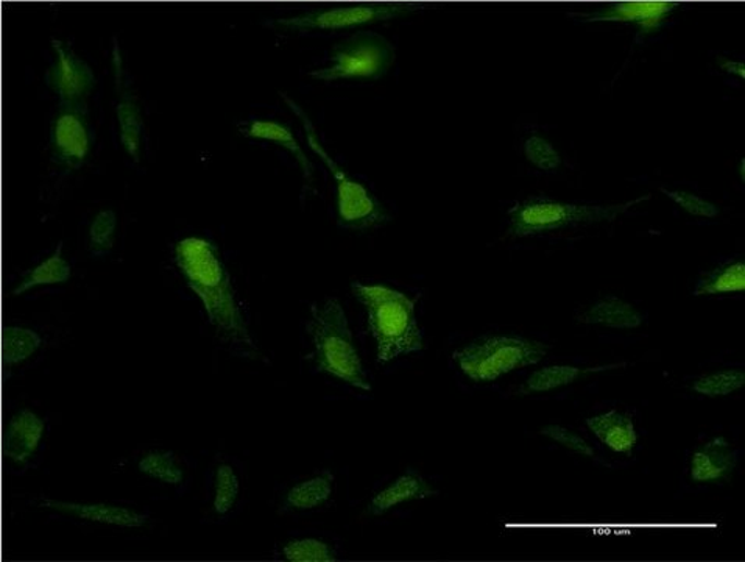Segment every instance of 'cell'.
<instances>
[{
	"instance_id": "6da1fadb",
	"label": "cell",
	"mask_w": 745,
	"mask_h": 562,
	"mask_svg": "<svg viewBox=\"0 0 745 562\" xmlns=\"http://www.w3.org/2000/svg\"><path fill=\"white\" fill-rule=\"evenodd\" d=\"M173 259L189 288L202 300L211 325L228 339L252 344L219 249L208 239H181Z\"/></svg>"
},
{
	"instance_id": "7a4b0ae2",
	"label": "cell",
	"mask_w": 745,
	"mask_h": 562,
	"mask_svg": "<svg viewBox=\"0 0 745 562\" xmlns=\"http://www.w3.org/2000/svg\"><path fill=\"white\" fill-rule=\"evenodd\" d=\"M352 294L365 307L370 333L376 340L377 361L390 362L423 350V332L416 304L406 294L383 285L352 283Z\"/></svg>"
},
{
	"instance_id": "3957f363",
	"label": "cell",
	"mask_w": 745,
	"mask_h": 562,
	"mask_svg": "<svg viewBox=\"0 0 745 562\" xmlns=\"http://www.w3.org/2000/svg\"><path fill=\"white\" fill-rule=\"evenodd\" d=\"M309 333L314 350L311 354L315 371L328 373L358 390L372 391L369 375L352 339L347 314L339 300L328 297L311 307Z\"/></svg>"
},
{
	"instance_id": "277c9868",
	"label": "cell",
	"mask_w": 745,
	"mask_h": 562,
	"mask_svg": "<svg viewBox=\"0 0 745 562\" xmlns=\"http://www.w3.org/2000/svg\"><path fill=\"white\" fill-rule=\"evenodd\" d=\"M646 199H649V195H642L623 205H601L529 198L508 210V231L519 238L538 237L569 227L614 220L621 213L627 212Z\"/></svg>"
},
{
	"instance_id": "5b68a950",
	"label": "cell",
	"mask_w": 745,
	"mask_h": 562,
	"mask_svg": "<svg viewBox=\"0 0 745 562\" xmlns=\"http://www.w3.org/2000/svg\"><path fill=\"white\" fill-rule=\"evenodd\" d=\"M548 347L519 336L489 335L472 340L454 354L460 371L472 382H494L507 373L537 364L546 357Z\"/></svg>"
},
{
	"instance_id": "8992f818",
	"label": "cell",
	"mask_w": 745,
	"mask_h": 562,
	"mask_svg": "<svg viewBox=\"0 0 745 562\" xmlns=\"http://www.w3.org/2000/svg\"><path fill=\"white\" fill-rule=\"evenodd\" d=\"M395 61V47L374 32H358L334 47L325 67L312 71L319 82L352 79H380Z\"/></svg>"
},
{
	"instance_id": "52a82bcc",
	"label": "cell",
	"mask_w": 745,
	"mask_h": 562,
	"mask_svg": "<svg viewBox=\"0 0 745 562\" xmlns=\"http://www.w3.org/2000/svg\"><path fill=\"white\" fill-rule=\"evenodd\" d=\"M285 100L297 112V116H300L304 130H307L309 146L322 158L337 183V205H339L337 208H339L340 225L351 228V230H365V228L377 227V225L387 223V213L372 192L359 181L350 179L348 174L323 148L317 135H315L311 119L289 97L285 96Z\"/></svg>"
},
{
	"instance_id": "ba28073f",
	"label": "cell",
	"mask_w": 745,
	"mask_h": 562,
	"mask_svg": "<svg viewBox=\"0 0 745 562\" xmlns=\"http://www.w3.org/2000/svg\"><path fill=\"white\" fill-rule=\"evenodd\" d=\"M416 10L417 5H406V3H362V5L309 10L300 16L278 21V24L286 31L292 32L341 31V28L356 27V25L390 21Z\"/></svg>"
},
{
	"instance_id": "9c48e42d",
	"label": "cell",
	"mask_w": 745,
	"mask_h": 562,
	"mask_svg": "<svg viewBox=\"0 0 745 562\" xmlns=\"http://www.w3.org/2000/svg\"><path fill=\"white\" fill-rule=\"evenodd\" d=\"M49 423L32 409L24 408L7 420L3 433V455L14 469L25 470L38 466L45 450Z\"/></svg>"
},
{
	"instance_id": "30bf717a",
	"label": "cell",
	"mask_w": 745,
	"mask_h": 562,
	"mask_svg": "<svg viewBox=\"0 0 745 562\" xmlns=\"http://www.w3.org/2000/svg\"><path fill=\"white\" fill-rule=\"evenodd\" d=\"M52 49L56 63L49 72L50 86L56 91L61 107L80 111L96 83L93 69L61 39H52Z\"/></svg>"
},
{
	"instance_id": "8fae6325",
	"label": "cell",
	"mask_w": 745,
	"mask_h": 562,
	"mask_svg": "<svg viewBox=\"0 0 745 562\" xmlns=\"http://www.w3.org/2000/svg\"><path fill=\"white\" fill-rule=\"evenodd\" d=\"M677 10L672 2H617L599 7L590 13H573V20L581 23H632L641 28L642 34H650L666 23L669 14Z\"/></svg>"
},
{
	"instance_id": "7c38bea8",
	"label": "cell",
	"mask_w": 745,
	"mask_h": 562,
	"mask_svg": "<svg viewBox=\"0 0 745 562\" xmlns=\"http://www.w3.org/2000/svg\"><path fill=\"white\" fill-rule=\"evenodd\" d=\"M39 506L60 511L80 521L108 525L116 528H141L147 524L148 516L136 507L111 505V503H71L58 500H43Z\"/></svg>"
},
{
	"instance_id": "4fadbf2b",
	"label": "cell",
	"mask_w": 745,
	"mask_h": 562,
	"mask_svg": "<svg viewBox=\"0 0 745 562\" xmlns=\"http://www.w3.org/2000/svg\"><path fill=\"white\" fill-rule=\"evenodd\" d=\"M89 146L88 127L83 121L82 112L63 108L52 129V147L58 162L77 169L88 157Z\"/></svg>"
},
{
	"instance_id": "5bb4252c",
	"label": "cell",
	"mask_w": 745,
	"mask_h": 562,
	"mask_svg": "<svg viewBox=\"0 0 745 562\" xmlns=\"http://www.w3.org/2000/svg\"><path fill=\"white\" fill-rule=\"evenodd\" d=\"M743 452L730 447L722 438L712 439L697 450L690 462V477L699 483H714L736 469Z\"/></svg>"
},
{
	"instance_id": "9a60e30c",
	"label": "cell",
	"mask_w": 745,
	"mask_h": 562,
	"mask_svg": "<svg viewBox=\"0 0 745 562\" xmlns=\"http://www.w3.org/2000/svg\"><path fill=\"white\" fill-rule=\"evenodd\" d=\"M587 426L592 434L613 452L628 456L634 452L638 434H636L635 423L630 416L613 409V411L590 417L587 419Z\"/></svg>"
},
{
	"instance_id": "2e32d148",
	"label": "cell",
	"mask_w": 745,
	"mask_h": 562,
	"mask_svg": "<svg viewBox=\"0 0 745 562\" xmlns=\"http://www.w3.org/2000/svg\"><path fill=\"white\" fill-rule=\"evenodd\" d=\"M336 489V475L331 470H322L300 481L289 489L286 494V513H308V511L319 510L329 502Z\"/></svg>"
},
{
	"instance_id": "e0dca14e",
	"label": "cell",
	"mask_w": 745,
	"mask_h": 562,
	"mask_svg": "<svg viewBox=\"0 0 745 562\" xmlns=\"http://www.w3.org/2000/svg\"><path fill=\"white\" fill-rule=\"evenodd\" d=\"M431 495H434V491L429 488L426 480L421 475L406 473L373 497L369 505V513L373 516H381V514L387 513L396 506L405 505V503L413 502V500L428 499Z\"/></svg>"
},
{
	"instance_id": "ac0fdd59",
	"label": "cell",
	"mask_w": 745,
	"mask_h": 562,
	"mask_svg": "<svg viewBox=\"0 0 745 562\" xmlns=\"http://www.w3.org/2000/svg\"><path fill=\"white\" fill-rule=\"evenodd\" d=\"M241 135L253 137V140L272 141V143L279 144V146L287 148L290 154L296 157L298 165L303 169L304 177L311 179L312 163L307 157L303 148L290 132L289 127L281 124V122L267 121V119H247V121L239 122L238 125Z\"/></svg>"
},
{
	"instance_id": "d6986e66",
	"label": "cell",
	"mask_w": 745,
	"mask_h": 562,
	"mask_svg": "<svg viewBox=\"0 0 745 562\" xmlns=\"http://www.w3.org/2000/svg\"><path fill=\"white\" fill-rule=\"evenodd\" d=\"M585 324L610 326L616 330L636 328L642 324L645 318L635 310L630 303L617 299V297H606L592 304L590 310L579 315Z\"/></svg>"
},
{
	"instance_id": "ffe728a7",
	"label": "cell",
	"mask_w": 745,
	"mask_h": 562,
	"mask_svg": "<svg viewBox=\"0 0 745 562\" xmlns=\"http://www.w3.org/2000/svg\"><path fill=\"white\" fill-rule=\"evenodd\" d=\"M119 127H121L122 146L133 159H140L143 147L144 121L136 97L130 91L123 89L116 105Z\"/></svg>"
},
{
	"instance_id": "44dd1931",
	"label": "cell",
	"mask_w": 745,
	"mask_h": 562,
	"mask_svg": "<svg viewBox=\"0 0 745 562\" xmlns=\"http://www.w3.org/2000/svg\"><path fill=\"white\" fill-rule=\"evenodd\" d=\"M137 470L159 483L180 489L187 481L183 466L170 450H151L137 462Z\"/></svg>"
},
{
	"instance_id": "7402d4cb",
	"label": "cell",
	"mask_w": 745,
	"mask_h": 562,
	"mask_svg": "<svg viewBox=\"0 0 745 562\" xmlns=\"http://www.w3.org/2000/svg\"><path fill=\"white\" fill-rule=\"evenodd\" d=\"M745 264L743 260L722 264L718 270L701 275L694 296H718V294L744 292Z\"/></svg>"
},
{
	"instance_id": "603a6c76",
	"label": "cell",
	"mask_w": 745,
	"mask_h": 562,
	"mask_svg": "<svg viewBox=\"0 0 745 562\" xmlns=\"http://www.w3.org/2000/svg\"><path fill=\"white\" fill-rule=\"evenodd\" d=\"M61 253H63V242L57 246L52 256L43 261L34 270L25 272L23 280L20 282L17 288L13 291L14 296H21V294L27 292L28 289L35 288V286L67 283L71 278L72 267L61 256Z\"/></svg>"
},
{
	"instance_id": "cb8c5ba5",
	"label": "cell",
	"mask_w": 745,
	"mask_h": 562,
	"mask_svg": "<svg viewBox=\"0 0 745 562\" xmlns=\"http://www.w3.org/2000/svg\"><path fill=\"white\" fill-rule=\"evenodd\" d=\"M241 495V480L230 463L221 462L214 470L213 513L217 517H227L238 505Z\"/></svg>"
},
{
	"instance_id": "d4e9b609",
	"label": "cell",
	"mask_w": 745,
	"mask_h": 562,
	"mask_svg": "<svg viewBox=\"0 0 745 562\" xmlns=\"http://www.w3.org/2000/svg\"><path fill=\"white\" fill-rule=\"evenodd\" d=\"M278 557L290 562H333L339 560V551L328 540L304 536L286 542Z\"/></svg>"
},
{
	"instance_id": "484cf974",
	"label": "cell",
	"mask_w": 745,
	"mask_h": 562,
	"mask_svg": "<svg viewBox=\"0 0 745 562\" xmlns=\"http://www.w3.org/2000/svg\"><path fill=\"white\" fill-rule=\"evenodd\" d=\"M41 346L43 337L35 330L10 326L3 333V362L13 368L34 357Z\"/></svg>"
},
{
	"instance_id": "4316f807",
	"label": "cell",
	"mask_w": 745,
	"mask_h": 562,
	"mask_svg": "<svg viewBox=\"0 0 745 562\" xmlns=\"http://www.w3.org/2000/svg\"><path fill=\"white\" fill-rule=\"evenodd\" d=\"M580 375V369L574 368V366H548V368L533 372L526 380L521 391L525 394L549 393V391L558 390V387L577 382Z\"/></svg>"
},
{
	"instance_id": "83f0119b",
	"label": "cell",
	"mask_w": 745,
	"mask_h": 562,
	"mask_svg": "<svg viewBox=\"0 0 745 562\" xmlns=\"http://www.w3.org/2000/svg\"><path fill=\"white\" fill-rule=\"evenodd\" d=\"M118 216L112 210H104L97 214L89 228V253L96 259L107 256L115 246Z\"/></svg>"
},
{
	"instance_id": "f1b7e54d",
	"label": "cell",
	"mask_w": 745,
	"mask_h": 562,
	"mask_svg": "<svg viewBox=\"0 0 745 562\" xmlns=\"http://www.w3.org/2000/svg\"><path fill=\"white\" fill-rule=\"evenodd\" d=\"M745 383L744 371L729 369V371L710 373V375L699 376L694 382V391L705 397H725L741 390Z\"/></svg>"
},
{
	"instance_id": "f546056e",
	"label": "cell",
	"mask_w": 745,
	"mask_h": 562,
	"mask_svg": "<svg viewBox=\"0 0 745 562\" xmlns=\"http://www.w3.org/2000/svg\"><path fill=\"white\" fill-rule=\"evenodd\" d=\"M525 155L532 165L541 170H555L562 165L557 148L541 136H530L525 143Z\"/></svg>"
},
{
	"instance_id": "4dcf8cb0",
	"label": "cell",
	"mask_w": 745,
	"mask_h": 562,
	"mask_svg": "<svg viewBox=\"0 0 745 562\" xmlns=\"http://www.w3.org/2000/svg\"><path fill=\"white\" fill-rule=\"evenodd\" d=\"M661 192H663L666 198L671 199L672 202L682 206L685 212L693 214V216L707 217V219L719 216L718 206H716L714 203L705 201V199L699 198V195L690 194V192L685 191L666 190V188H661Z\"/></svg>"
},
{
	"instance_id": "1f68e13d",
	"label": "cell",
	"mask_w": 745,
	"mask_h": 562,
	"mask_svg": "<svg viewBox=\"0 0 745 562\" xmlns=\"http://www.w3.org/2000/svg\"><path fill=\"white\" fill-rule=\"evenodd\" d=\"M540 433L544 434V437L551 438L552 441L557 442V444L563 445V447L579 453V455L596 456V450L592 449L584 438L579 437L577 433H574V431L568 430V428L549 426L544 427Z\"/></svg>"
},
{
	"instance_id": "d6a6232c",
	"label": "cell",
	"mask_w": 745,
	"mask_h": 562,
	"mask_svg": "<svg viewBox=\"0 0 745 562\" xmlns=\"http://www.w3.org/2000/svg\"><path fill=\"white\" fill-rule=\"evenodd\" d=\"M721 68L723 71L730 72V74L740 75L741 79L745 77L743 61L723 60L721 61Z\"/></svg>"
}]
</instances>
